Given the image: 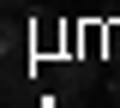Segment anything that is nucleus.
I'll return each instance as SVG.
<instances>
[{
  "instance_id": "nucleus-1",
  "label": "nucleus",
  "mask_w": 120,
  "mask_h": 108,
  "mask_svg": "<svg viewBox=\"0 0 120 108\" xmlns=\"http://www.w3.org/2000/svg\"><path fill=\"white\" fill-rule=\"evenodd\" d=\"M90 102V90H84V84H66V90H60V102L54 108H84Z\"/></svg>"
},
{
  "instance_id": "nucleus-2",
  "label": "nucleus",
  "mask_w": 120,
  "mask_h": 108,
  "mask_svg": "<svg viewBox=\"0 0 120 108\" xmlns=\"http://www.w3.org/2000/svg\"><path fill=\"white\" fill-rule=\"evenodd\" d=\"M108 102H114V108H120V78H114V84H108Z\"/></svg>"
},
{
  "instance_id": "nucleus-3",
  "label": "nucleus",
  "mask_w": 120,
  "mask_h": 108,
  "mask_svg": "<svg viewBox=\"0 0 120 108\" xmlns=\"http://www.w3.org/2000/svg\"><path fill=\"white\" fill-rule=\"evenodd\" d=\"M0 6H12V0H0Z\"/></svg>"
}]
</instances>
